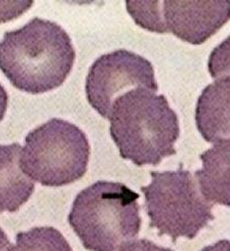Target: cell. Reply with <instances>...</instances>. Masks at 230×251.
<instances>
[{
    "mask_svg": "<svg viewBox=\"0 0 230 251\" xmlns=\"http://www.w3.org/2000/svg\"><path fill=\"white\" fill-rule=\"evenodd\" d=\"M75 59L72 39L66 30L40 18L5 32L0 41V70L16 88L31 95L63 85Z\"/></svg>",
    "mask_w": 230,
    "mask_h": 251,
    "instance_id": "obj_1",
    "label": "cell"
},
{
    "mask_svg": "<svg viewBox=\"0 0 230 251\" xmlns=\"http://www.w3.org/2000/svg\"><path fill=\"white\" fill-rule=\"evenodd\" d=\"M146 88L126 93L111 114L110 132L120 155L137 166H157L175 155L180 135L178 116L165 96Z\"/></svg>",
    "mask_w": 230,
    "mask_h": 251,
    "instance_id": "obj_2",
    "label": "cell"
},
{
    "mask_svg": "<svg viewBox=\"0 0 230 251\" xmlns=\"http://www.w3.org/2000/svg\"><path fill=\"white\" fill-rule=\"evenodd\" d=\"M139 195L121 182L98 180L80 192L69 224L90 251H120L140 231Z\"/></svg>",
    "mask_w": 230,
    "mask_h": 251,
    "instance_id": "obj_3",
    "label": "cell"
},
{
    "mask_svg": "<svg viewBox=\"0 0 230 251\" xmlns=\"http://www.w3.org/2000/svg\"><path fill=\"white\" fill-rule=\"evenodd\" d=\"M89 156L86 134L71 122L53 118L28 133L21 166L41 185L62 187L86 174Z\"/></svg>",
    "mask_w": 230,
    "mask_h": 251,
    "instance_id": "obj_4",
    "label": "cell"
},
{
    "mask_svg": "<svg viewBox=\"0 0 230 251\" xmlns=\"http://www.w3.org/2000/svg\"><path fill=\"white\" fill-rule=\"evenodd\" d=\"M152 182L141 188L149 226L173 242L193 239L214 220L213 205L201 194L191 173L182 167L175 171H152Z\"/></svg>",
    "mask_w": 230,
    "mask_h": 251,
    "instance_id": "obj_5",
    "label": "cell"
},
{
    "mask_svg": "<svg viewBox=\"0 0 230 251\" xmlns=\"http://www.w3.org/2000/svg\"><path fill=\"white\" fill-rule=\"evenodd\" d=\"M158 91L152 63L135 52L119 50L101 56L90 67L85 91L88 102L99 115L110 120L120 97L130 90Z\"/></svg>",
    "mask_w": 230,
    "mask_h": 251,
    "instance_id": "obj_6",
    "label": "cell"
},
{
    "mask_svg": "<svg viewBox=\"0 0 230 251\" xmlns=\"http://www.w3.org/2000/svg\"><path fill=\"white\" fill-rule=\"evenodd\" d=\"M229 20V2L164 0L149 1L147 30L172 33L193 45H201Z\"/></svg>",
    "mask_w": 230,
    "mask_h": 251,
    "instance_id": "obj_7",
    "label": "cell"
},
{
    "mask_svg": "<svg viewBox=\"0 0 230 251\" xmlns=\"http://www.w3.org/2000/svg\"><path fill=\"white\" fill-rule=\"evenodd\" d=\"M229 88L230 78L225 76L207 86L199 98L195 121L209 143L229 140Z\"/></svg>",
    "mask_w": 230,
    "mask_h": 251,
    "instance_id": "obj_8",
    "label": "cell"
},
{
    "mask_svg": "<svg viewBox=\"0 0 230 251\" xmlns=\"http://www.w3.org/2000/svg\"><path fill=\"white\" fill-rule=\"evenodd\" d=\"M21 153L20 144L0 145V213L18 211L35 190L22 169Z\"/></svg>",
    "mask_w": 230,
    "mask_h": 251,
    "instance_id": "obj_9",
    "label": "cell"
},
{
    "mask_svg": "<svg viewBox=\"0 0 230 251\" xmlns=\"http://www.w3.org/2000/svg\"><path fill=\"white\" fill-rule=\"evenodd\" d=\"M230 141H221L200 157L203 168L195 173L199 190L206 200L229 206Z\"/></svg>",
    "mask_w": 230,
    "mask_h": 251,
    "instance_id": "obj_10",
    "label": "cell"
},
{
    "mask_svg": "<svg viewBox=\"0 0 230 251\" xmlns=\"http://www.w3.org/2000/svg\"><path fill=\"white\" fill-rule=\"evenodd\" d=\"M9 251H73L63 234L52 226H37L16 237Z\"/></svg>",
    "mask_w": 230,
    "mask_h": 251,
    "instance_id": "obj_11",
    "label": "cell"
},
{
    "mask_svg": "<svg viewBox=\"0 0 230 251\" xmlns=\"http://www.w3.org/2000/svg\"><path fill=\"white\" fill-rule=\"evenodd\" d=\"M33 3V1H0V23H6L19 18Z\"/></svg>",
    "mask_w": 230,
    "mask_h": 251,
    "instance_id": "obj_12",
    "label": "cell"
},
{
    "mask_svg": "<svg viewBox=\"0 0 230 251\" xmlns=\"http://www.w3.org/2000/svg\"><path fill=\"white\" fill-rule=\"evenodd\" d=\"M120 251H173L170 248L162 247L155 244L154 242L146 240V239H140L125 245Z\"/></svg>",
    "mask_w": 230,
    "mask_h": 251,
    "instance_id": "obj_13",
    "label": "cell"
},
{
    "mask_svg": "<svg viewBox=\"0 0 230 251\" xmlns=\"http://www.w3.org/2000/svg\"><path fill=\"white\" fill-rule=\"evenodd\" d=\"M8 105V96L4 87L0 84V122L4 118Z\"/></svg>",
    "mask_w": 230,
    "mask_h": 251,
    "instance_id": "obj_14",
    "label": "cell"
},
{
    "mask_svg": "<svg viewBox=\"0 0 230 251\" xmlns=\"http://www.w3.org/2000/svg\"><path fill=\"white\" fill-rule=\"evenodd\" d=\"M201 251H230V243L228 240H221L213 245H209Z\"/></svg>",
    "mask_w": 230,
    "mask_h": 251,
    "instance_id": "obj_15",
    "label": "cell"
},
{
    "mask_svg": "<svg viewBox=\"0 0 230 251\" xmlns=\"http://www.w3.org/2000/svg\"><path fill=\"white\" fill-rule=\"evenodd\" d=\"M11 244L4 231L0 227V251H9Z\"/></svg>",
    "mask_w": 230,
    "mask_h": 251,
    "instance_id": "obj_16",
    "label": "cell"
}]
</instances>
